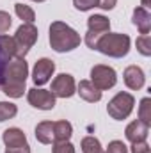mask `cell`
<instances>
[{"mask_svg":"<svg viewBox=\"0 0 151 153\" xmlns=\"http://www.w3.org/2000/svg\"><path fill=\"white\" fill-rule=\"evenodd\" d=\"M11 25H13L11 14L5 13V11H0V34H5V32L11 29Z\"/></svg>","mask_w":151,"mask_h":153,"instance_id":"obj_25","label":"cell"},{"mask_svg":"<svg viewBox=\"0 0 151 153\" xmlns=\"http://www.w3.org/2000/svg\"><path fill=\"white\" fill-rule=\"evenodd\" d=\"M5 153H30V146H29V144L11 146V148H5Z\"/></svg>","mask_w":151,"mask_h":153,"instance_id":"obj_29","label":"cell"},{"mask_svg":"<svg viewBox=\"0 0 151 153\" xmlns=\"http://www.w3.org/2000/svg\"><path fill=\"white\" fill-rule=\"evenodd\" d=\"M76 93L80 94L82 100H85L89 103H96L101 100V91L96 89L91 80H80V84L76 85Z\"/></svg>","mask_w":151,"mask_h":153,"instance_id":"obj_14","label":"cell"},{"mask_svg":"<svg viewBox=\"0 0 151 153\" xmlns=\"http://www.w3.org/2000/svg\"><path fill=\"white\" fill-rule=\"evenodd\" d=\"M14 11L18 14L20 20H23V23H34L36 20V13L32 7L25 5V4H14Z\"/></svg>","mask_w":151,"mask_h":153,"instance_id":"obj_20","label":"cell"},{"mask_svg":"<svg viewBox=\"0 0 151 153\" xmlns=\"http://www.w3.org/2000/svg\"><path fill=\"white\" fill-rule=\"evenodd\" d=\"M55 100L57 98L52 94V91H46V89L32 87L27 93V102L39 111H52L55 107Z\"/></svg>","mask_w":151,"mask_h":153,"instance_id":"obj_9","label":"cell"},{"mask_svg":"<svg viewBox=\"0 0 151 153\" xmlns=\"http://www.w3.org/2000/svg\"><path fill=\"white\" fill-rule=\"evenodd\" d=\"M38 27L34 23H21L13 36L14 41V59H25V55L30 52V48L38 41Z\"/></svg>","mask_w":151,"mask_h":153,"instance_id":"obj_4","label":"cell"},{"mask_svg":"<svg viewBox=\"0 0 151 153\" xmlns=\"http://www.w3.org/2000/svg\"><path fill=\"white\" fill-rule=\"evenodd\" d=\"M2 141L5 144V148H11V146H21V144H29L27 143V135L23 134V130L20 128H7L4 130L2 134Z\"/></svg>","mask_w":151,"mask_h":153,"instance_id":"obj_16","label":"cell"},{"mask_svg":"<svg viewBox=\"0 0 151 153\" xmlns=\"http://www.w3.org/2000/svg\"><path fill=\"white\" fill-rule=\"evenodd\" d=\"M55 71V62L52 59H39L38 62L34 64V70H32V80L36 85H44L46 82H50V78Z\"/></svg>","mask_w":151,"mask_h":153,"instance_id":"obj_10","label":"cell"},{"mask_svg":"<svg viewBox=\"0 0 151 153\" xmlns=\"http://www.w3.org/2000/svg\"><path fill=\"white\" fill-rule=\"evenodd\" d=\"M91 82L96 89L100 91H107V89H112L117 82V73L115 70L110 66H105V64H96L93 66L91 70Z\"/></svg>","mask_w":151,"mask_h":153,"instance_id":"obj_7","label":"cell"},{"mask_svg":"<svg viewBox=\"0 0 151 153\" xmlns=\"http://www.w3.org/2000/svg\"><path fill=\"white\" fill-rule=\"evenodd\" d=\"M139 121L151 126V98H142L139 105Z\"/></svg>","mask_w":151,"mask_h":153,"instance_id":"obj_21","label":"cell"},{"mask_svg":"<svg viewBox=\"0 0 151 153\" xmlns=\"http://www.w3.org/2000/svg\"><path fill=\"white\" fill-rule=\"evenodd\" d=\"M82 39L80 34L76 32L73 27H70L64 22H53L50 25V46L57 53L71 52L76 46H80Z\"/></svg>","mask_w":151,"mask_h":153,"instance_id":"obj_2","label":"cell"},{"mask_svg":"<svg viewBox=\"0 0 151 153\" xmlns=\"http://www.w3.org/2000/svg\"><path fill=\"white\" fill-rule=\"evenodd\" d=\"M130 38L121 32H107L103 38L98 41L96 50L103 55H109L114 59H121L130 52Z\"/></svg>","mask_w":151,"mask_h":153,"instance_id":"obj_3","label":"cell"},{"mask_svg":"<svg viewBox=\"0 0 151 153\" xmlns=\"http://www.w3.org/2000/svg\"><path fill=\"white\" fill-rule=\"evenodd\" d=\"M141 7H144V9L150 11V0H142V5H141Z\"/></svg>","mask_w":151,"mask_h":153,"instance_id":"obj_31","label":"cell"},{"mask_svg":"<svg viewBox=\"0 0 151 153\" xmlns=\"http://www.w3.org/2000/svg\"><path fill=\"white\" fill-rule=\"evenodd\" d=\"M32 2H44V0H32Z\"/></svg>","mask_w":151,"mask_h":153,"instance_id":"obj_32","label":"cell"},{"mask_svg":"<svg viewBox=\"0 0 151 153\" xmlns=\"http://www.w3.org/2000/svg\"><path fill=\"white\" fill-rule=\"evenodd\" d=\"M135 45H137V50L144 55V57H150L151 55V38L150 34H141L137 41H135Z\"/></svg>","mask_w":151,"mask_h":153,"instance_id":"obj_23","label":"cell"},{"mask_svg":"<svg viewBox=\"0 0 151 153\" xmlns=\"http://www.w3.org/2000/svg\"><path fill=\"white\" fill-rule=\"evenodd\" d=\"M107 32H110V20L103 14H93L87 18V34H85V45L91 50H96L98 41Z\"/></svg>","mask_w":151,"mask_h":153,"instance_id":"obj_5","label":"cell"},{"mask_svg":"<svg viewBox=\"0 0 151 153\" xmlns=\"http://www.w3.org/2000/svg\"><path fill=\"white\" fill-rule=\"evenodd\" d=\"M52 153H75V146L70 141H61L52 144Z\"/></svg>","mask_w":151,"mask_h":153,"instance_id":"obj_24","label":"cell"},{"mask_svg":"<svg viewBox=\"0 0 151 153\" xmlns=\"http://www.w3.org/2000/svg\"><path fill=\"white\" fill-rule=\"evenodd\" d=\"M132 153H150V144L146 141H137V143H132Z\"/></svg>","mask_w":151,"mask_h":153,"instance_id":"obj_28","label":"cell"},{"mask_svg":"<svg viewBox=\"0 0 151 153\" xmlns=\"http://www.w3.org/2000/svg\"><path fill=\"white\" fill-rule=\"evenodd\" d=\"M148 134H150V126L144 125L142 121H132L126 130H124V135L130 143H137V141H146L148 139Z\"/></svg>","mask_w":151,"mask_h":153,"instance_id":"obj_13","label":"cell"},{"mask_svg":"<svg viewBox=\"0 0 151 153\" xmlns=\"http://www.w3.org/2000/svg\"><path fill=\"white\" fill-rule=\"evenodd\" d=\"M117 0H98V7H101L103 11H110L115 7Z\"/></svg>","mask_w":151,"mask_h":153,"instance_id":"obj_30","label":"cell"},{"mask_svg":"<svg viewBox=\"0 0 151 153\" xmlns=\"http://www.w3.org/2000/svg\"><path fill=\"white\" fill-rule=\"evenodd\" d=\"M73 135V126L70 121L61 119V121H53V143H61V141H70V137ZM52 143V144H53Z\"/></svg>","mask_w":151,"mask_h":153,"instance_id":"obj_17","label":"cell"},{"mask_svg":"<svg viewBox=\"0 0 151 153\" xmlns=\"http://www.w3.org/2000/svg\"><path fill=\"white\" fill-rule=\"evenodd\" d=\"M133 25L139 29L141 34H150L151 30V14L148 9L144 7H135L133 9V16H132Z\"/></svg>","mask_w":151,"mask_h":153,"instance_id":"obj_15","label":"cell"},{"mask_svg":"<svg viewBox=\"0 0 151 153\" xmlns=\"http://www.w3.org/2000/svg\"><path fill=\"white\" fill-rule=\"evenodd\" d=\"M14 59V41L11 36L0 34V85L4 82V73L9 61Z\"/></svg>","mask_w":151,"mask_h":153,"instance_id":"obj_11","label":"cell"},{"mask_svg":"<svg viewBox=\"0 0 151 153\" xmlns=\"http://www.w3.org/2000/svg\"><path fill=\"white\" fill-rule=\"evenodd\" d=\"M123 76H124L126 87L132 89V91H139V89L144 85V82H146V75H144V71H142L139 66H128V68L124 70Z\"/></svg>","mask_w":151,"mask_h":153,"instance_id":"obj_12","label":"cell"},{"mask_svg":"<svg viewBox=\"0 0 151 153\" xmlns=\"http://www.w3.org/2000/svg\"><path fill=\"white\" fill-rule=\"evenodd\" d=\"M18 114V107L11 102H0V123L13 119L14 116Z\"/></svg>","mask_w":151,"mask_h":153,"instance_id":"obj_22","label":"cell"},{"mask_svg":"<svg viewBox=\"0 0 151 153\" xmlns=\"http://www.w3.org/2000/svg\"><path fill=\"white\" fill-rule=\"evenodd\" d=\"M73 5L78 11H89L93 7H98V0H73Z\"/></svg>","mask_w":151,"mask_h":153,"instance_id":"obj_27","label":"cell"},{"mask_svg":"<svg viewBox=\"0 0 151 153\" xmlns=\"http://www.w3.org/2000/svg\"><path fill=\"white\" fill-rule=\"evenodd\" d=\"M52 94L55 98H71L76 93L75 78L70 73H61L52 80Z\"/></svg>","mask_w":151,"mask_h":153,"instance_id":"obj_8","label":"cell"},{"mask_svg":"<svg viewBox=\"0 0 151 153\" xmlns=\"http://www.w3.org/2000/svg\"><path fill=\"white\" fill-rule=\"evenodd\" d=\"M29 76V64L25 59H13L9 61L5 73H4V82H2V93L7 94L9 98H21L25 89V82Z\"/></svg>","mask_w":151,"mask_h":153,"instance_id":"obj_1","label":"cell"},{"mask_svg":"<svg viewBox=\"0 0 151 153\" xmlns=\"http://www.w3.org/2000/svg\"><path fill=\"white\" fill-rule=\"evenodd\" d=\"M80 148H82V153H105L101 144H100V141L96 137H93V135L84 137L82 143H80Z\"/></svg>","mask_w":151,"mask_h":153,"instance_id":"obj_19","label":"cell"},{"mask_svg":"<svg viewBox=\"0 0 151 153\" xmlns=\"http://www.w3.org/2000/svg\"><path fill=\"white\" fill-rule=\"evenodd\" d=\"M105 153H128V148L123 141H112V143H109Z\"/></svg>","mask_w":151,"mask_h":153,"instance_id":"obj_26","label":"cell"},{"mask_svg":"<svg viewBox=\"0 0 151 153\" xmlns=\"http://www.w3.org/2000/svg\"><path fill=\"white\" fill-rule=\"evenodd\" d=\"M36 139L41 144L53 143V121H41L36 126Z\"/></svg>","mask_w":151,"mask_h":153,"instance_id":"obj_18","label":"cell"},{"mask_svg":"<svg viewBox=\"0 0 151 153\" xmlns=\"http://www.w3.org/2000/svg\"><path fill=\"white\" fill-rule=\"evenodd\" d=\"M133 105H135V98H133V94L121 91V93H117L112 100L109 102V105H107V112H109V116H110L112 119L121 121V119H126L128 116L132 114Z\"/></svg>","mask_w":151,"mask_h":153,"instance_id":"obj_6","label":"cell"}]
</instances>
